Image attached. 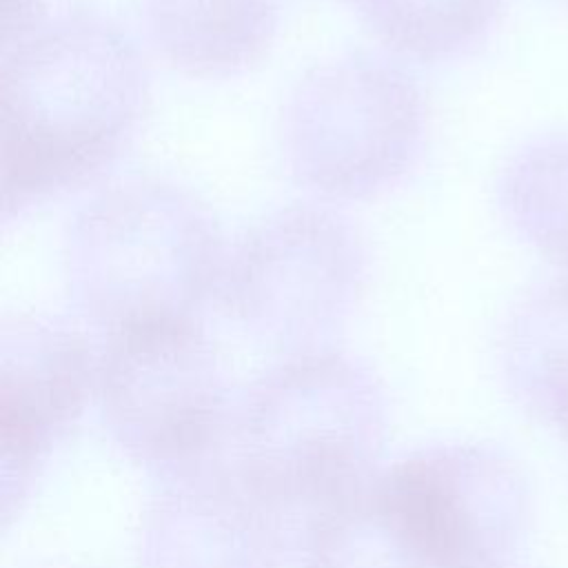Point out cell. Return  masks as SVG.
<instances>
[{
	"instance_id": "1",
	"label": "cell",
	"mask_w": 568,
	"mask_h": 568,
	"mask_svg": "<svg viewBox=\"0 0 568 568\" xmlns=\"http://www.w3.org/2000/svg\"><path fill=\"white\" fill-rule=\"evenodd\" d=\"M149 73L133 36L93 9L2 38V222L100 178L131 142Z\"/></svg>"
},
{
	"instance_id": "2",
	"label": "cell",
	"mask_w": 568,
	"mask_h": 568,
	"mask_svg": "<svg viewBox=\"0 0 568 568\" xmlns=\"http://www.w3.org/2000/svg\"><path fill=\"white\" fill-rule=\"evenodd\" d=\"M532 521L521 466L477 442H442L377 466L320 513L302 568H506Z\"/></svg>"
},
{
	"instance_id": "3",
	"label": "cell",
	"mask_w": 568,
	"mask_h": 568,
	"mask_svg": "<svg viewBox=\"0 0 568 568\" xmlns=\"http://www.w3.org/2000/svg\"><path fill=\"white\" fill-rule=\"evenodd\" d=\"M384 417V390L364 362L297 353L237 395L215 453L302 544L306 526L377 468Z\"/></svg>"
},
{
	"instance_id": "4",
	"label": "cell",
	"mask_w": 568,
	"mask_h": 568,
	"mask_svg": "<svg viewBox=\"0 0 568 568\" xmlns=\"http://www.w3.org/2000/svg\"><path fill=\"white\" fill-rule=\"evenodd\" d=\"M224 264L211 211L162 180H131L91 197L64 246L69 300L106 335L197 322L220 291Z\"/></svg>"
},
{
	"instance_id": "5",
	"label": "cell",
	"mask_w": 568,
	"mask_h": 568,
	"mask_svg": "<svg viewBox=\"0 0 568 568\" xmlns=\"http://www.w3.org/2000/svg\"><path fill=\"white\" fill-rule=\"evenodd\" d=\"M415 78L379 53L353 51L308 69L277 124L291 180L326 200H366L399 184L426 144Z\"/></svg>"
},
{
	"instance_id": "6",
	"label": "cell",
	"mask_w": 568,
	"mask_h": 568,
	"mask_svg": "<svg viewBox=\"0 0 568 568\" xmlns=\"http://www.w3.org/2000/svg\"><path fill=\"white\" fill-rule=\"evenodd\" d=\"M368 282L357 226L324 204H291L253 224L226 257L220 302L251 337L288 355L324 351Z\"/></svg>"
},
{
	"instance_id": "7",
	"label": "cell",
	"mask_w": 568,
	"mask_h": 568,
	"mask_svg": "<svg viewBox=\"0 0 568 568\" xmlns=\"http://www.w3.org/2000/svg\"><path fill=\"white\" fill-rule=\"evenodd\" d=\"M95 395L111 439L162 479L220 448L237 399L200 322L109 335Z\"/></svg>"
},
{
	"instance_id": "8",
	"label": "cell",
	"mask_w": 568,
	"mask_h": 568,
	"mask_svg": "<svg viewBox=\"0 0 568 568\" xmlns=\"http://www.w3.org/2000/svg\"><path fill=\"white\" fill-rule=\"evenodd\" d=\"M98 357L69 324L11 315L0 324V444L4 519L71 435L91 395Z\"/></svg>"
},
{
	"instance_id": "9",
	"label": "cell",
	"mask_w": 568,
	"mask_h": 568,
	"mask_svg": "<svg viewBox=\"0 0 568 568\" xmlns=\"http://www.w3.org/2000/svg\"><path fill=\"white\" fill-rule=\"evenodd\" d=\"M146 519V568H282L300 532L262 506L213 453L162 479Z\"/></svg>"
},
{
	"instance_id": "10",
	"label": "cell",
	"mask_w": 568,
	"mask_h": 568,
	"mask_svg": "<svg viewBox=\"0 0 568 568\" xmlns=\"http://www.w3.org/2000/svg\"><path fill=\"white\" fill-rule=\"evenodd\" d=\"M280 0H144L155 53L191 78H229L268 51Z\"/></svg>"
},
{
	"instance_id": "11",
	"label": "cell",
	"mask_w": 568,
	"mask_h": 568,
	"mask_svg": "<svg viewBox=\"0 0 568 568\" xmlns=\"http://www.w3.org/2000/svg\"><path fill=\"white\" fill-rule=\"evenodd\" d=\"M497 366L513 402L568 439V273L528 286L510 304Z\"/></svg>"
},
{
	"instance_id": "12",
	"label": "cell",
	"mask_w": 568,
	"mask_h": 568,
	"mask_svg": "<svg viewBox=\"0 0 568 568\" xmlns=\"http://www.w3.org/2000/svg\"><path fill=\"white\" fill-rule=\"evenodd\" d=\"M497 206L513 233L568 273V131L526 140L499 169Z\"/></svg>"
},
{
	"instance_id": "13",
	"label": "cell",
	"mask_w": 568,
	"mask_h": 568,
	"mask_svg": "<svg viewBox=\"0 0 568 568\" xmlns=\"http://www.w3.org/2000/svg\"><path fill=\"white\" fill-rule=\"evenodd\" d=\"M362 22L393 53L419 62L457 60L479 49L504 0H357Z\"/></svg>"
},
{
	"instance_id": "14",
	"label": "cell",
	"mask_w": 568,
	"mask_h": 568,
	"mask_svg": "<svg viewBox=\"0 0 568 568\" xmlns=\"http://www.w3.org/2000/svg\"><path fill=\"white\" fill-rule=\"evenodd\" d=\"M44 0H4V16H2V38H9L44 16L42 11Z\"/></svg>"
},
{
	"instance_id": "15",
	"label": "cell",
	"mask_w": 568,
	"mask_h": 568,
	"mask_svg": "<svg viewBox=\"0 0 568 568\" xmlns=\"http://www.w3.org/2000/svg\"><path fill=\"white\" fill-rule=\"evenodd\" d=\"M559 2H564V4H568V0H559Z\"/></svg>"
},
{
	"instance_id": "16",
	"label": "cell",
	"mask_w": 568,
	"mask_h": 568,
	"mask_svg": "<svg viewBox=\"0 0 568 568\" xmlns=\"http://www.w3.org/2000/svg\"><path fill=\"white\" fill-rule=\"evenodd\" d=\"M348 2H353V4H355V2H357V0H348Z\"/></svg>"
},
{
	"instance_id": "17",
	"label": "cell",
	"mask_w": 568,
	"mask_h": 568,
	"mask_svg": "<svg viewBox=\"0 0 568 568\" xmlns=\"http://www.w3.org/2000/svg\"><path fill=\"white\" fill-rule=\"evenodd\" d=\"M506 568H515V566H506Z\"/></svg>"
}]
</instances>
